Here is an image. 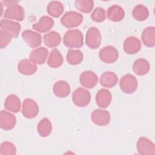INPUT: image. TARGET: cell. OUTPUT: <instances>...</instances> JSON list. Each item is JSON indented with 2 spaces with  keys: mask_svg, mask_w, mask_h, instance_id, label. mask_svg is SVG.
I'll list each match as a JSON object with an SVG mask.
<instances>
[{
  "mask_svg": "<svg viewBox=\"0 0 155 155\" xmlns=\"http://www.w3.org/2000/svg\"><path fill=\"white\" fill-rule=\"evenodd\" d=\"M63 42L69 48H80L83 45V35L78 29L70 30L64 35Z\"/></svg>",
  "mask_w": 155,
  "mask_h": 155,
  "instance_id": "cell-1",
  "label": "cell"
},
{
  "mask_svg": "<svg viewBox=\"0 0 155 155\" xmlns=\"http://www.w3.org/2000/svg\"><path fill=\"white\" fill-rule=\"evenodd\" d=\"M83 21V16L76 12H68L64 14L61 19L62 24L67 28H73L79 26Z\"/></svg>",
  "mask_w": 155,
  "mask_h": 155,
  "instance_id": "cell-2",
  "label": "cell"
},
{
  "mask_svg": "<svg viewBox=\"0 0 155 155\" xmlns=\"http://www.w3.org/2000/svg\"><path fill=\"white\" fill-rule=\"evenodd\" d=\"M91 96L90 92L82 88H78L72 94V100L74 104L80 107L87 105L90 101Z\"/></svg>",
  "mask_w": 155,
  "mask_h": 155,
  "instance_id": "cell-3",
  "label": "cell"
},
{
  "mask_svg": "<svg viewBox=\"0 0 155 155\" xmlns=\"http://www.w3.org/2000/svg\"><path fill=\"white\" fill-rule=\"evenodd\" d=\"M0 27L1 31L12 38H17L21 30V25L19 23L4 19L1 20Z\"/></svg>",
  "mask_w": 155,
  "mask_h": 155,
  "instance_id": "cell-4",
  "label": "cell"
},
{
  "mask_svg": "<svg viewBox=\"0 0 155 155\" xmlns=\"http://www.w3.org/2000/svg\"><path fill=\"white\" fill-rule=\"evenodd\" d=\"M101 42V35L99 30L96 27H91L87 31L86 44L91 49L99 47Z\"/></svg>",
  "mask_w": 155,
  "mask_h": 155,
  "instance_id": "cell-5",
  "label": "cell"
},
{
  "mask_svg": "<svg viewBox=\"0 0 155 155\" xmlns=\"http://www.w3.org/2000/svg\"><path fill=\"white\" fill-rule=\"evenodd\" d=\"M120 87L124 93H132L137 89V81L133 75L125 74L120 81Z\"/></svg>",
  "mask_w": 155,
  "mask_h": 155,
  "instance_id": "cell-6",
  "label": "cell"
},
{
  "mask_svg": "<svg viewBox=\"0 0 155 155\" xmlns=\"http://www.w3.org/2000/svg\"><path fill=\"white\" fill-rule=\"evenodd\" d=\"M4 16L6 19L21 21L25 17V13L21 5L15 4L7 8L4 13Z\"/></svg>",
  "mask_w": 155,
  "mask_h": 155,
  "instance_id": "cell-7",
  "label": "cell"
},
{
  "mask_svg": "<svg viewBox=\"0 0 155 155\" xmlns=\"http://www.w3.org/2000/svg\"><path fill=\"white\" fill-rule=\"evenodd\" d=\"M39 113V107L37 103L31 99H25L22 104V113L27 118L35 117Z\"/></svg>",
  "mask_w": 155,
  "mask_h": 155,
  "instance_id": "cell-8",
  "label": "cell"
},
{
  "mask_svg": "<svg viewBox=\"0 0 155 155\" xmlns=\"http://www.w3.org/2000/svg\"><path fill=\"white\" fill-rule=\"evenodd\" d=\"M118 51L113 46H106L99 51V58L105 63L110 64L115 62L118 58Z\"/></svg>",
  "mask_w": 155,
  "mask_h": 155,
  "instance_id": "cell-9",
  "label": "cell"
},
{
  "mask_svg": "<svg viewBox=\"0 0 155 155\" xmlns=\"http://www.w3.org/2000/svg\"><path fill=\"white\" fill-rule=\"evenodd\" d=\"M22 38L27 45L31 48L37 47L41 44V35L30 30L24 31L22 33Z\"/></svg>",
  "mask_w": 155,
  "mask_h": 155,
  "instance_id": "cell-10",
  "label": "cell"
},
{
  "mask_svg": "<svg viewBox=\"0 0 155 155\" xmlns=\"http://www.w3.org/2000/svg\"><path fill=\"white\" fill-rule=\"evenodd\" d=\"M16 119L15 116L5 110L0 112V127L4 130H10L16 125Z\"/></svg>",
  "mask_w": 155,
  "mask_h": 155,
  "instance_id": "cell-11",
  "label": "cell"
},
{
  "mask_svg": "<svg viewBox=\"0 0 155 155\" xmlns=\"http://www.w3.org/2000/svg\"><path fill=\"white\" fill-rule=\"evenodd\" d=\"M81 84L87 88H93L97 84V76L91 71H84L79 78Z\"/></svg>",
  "mask_w": 155,
  "mask_h": 155,
  "instance_id": "cell-12",
  "label": "cell"
},
{
  "mask_svg": "<svg viewBox=\"0 0 155 155\" xmlns=\"http://www.w3.org/2000/svg\"><path fill=\"white\" fill-rule=\"evenodd\" d=\"M91 120L96 125H106L110 122V114L106 110L97 109L91 113Z\"/></svg>",
  "mask_w": 155,
  "mask_h": 155,
  "instance_id": "cell-13",
  "label": "cell"
},
{
  "mask_svg": "<svg viewBox=\"0 0 155 155\" xmlns=\"http://www.w3.org/2000/svg\"><path fill=\"white\" fill-rule=\"evenodd\" d=\"M137 149L140 154H154V145L147 138L140 137L137 142Z\"/></svg>",
  "mask_w": 155,
  "mask_h": 155,
  "instance_id": "cell-14",
  "label": "cell"
},
{
  "mask_svg": "<svg viewBox=\"0 0 155 155\" xmlns=\"http://www.w3.org/2000/svg\"><path fill=\"white\" fill-rule=\"evenodd\" d=\"M141 48V43L139 39L131 36L127 38L124 43V50L128 54H135Z\"/></svg>",
  "mask_w": 155,
  "mask_h": 155,
  "instance_id": "cell-15",
  "label": "cell"
},
{
  "mask_svg": "<svg viewBox=\"0 0 155 155\" xmlns=\"http://www.w3.org/2000/svg\"><path fill=\"white\" fill-rule=\"evenodd\" d=\"M48 56V50L45 47H39L33 50L30 54V60L35 64H42Z\"/></svg>",
  "mask_w": 155,
  "mask_h": 155,
  "instance_id": "cell-16",
  "label": "cell"
},
{
  "mask_svg": "<svg viewBox=\"0 0 155 155\" xmlns=\"http://www.w3.org/2000/svg\"><path fill=\"white\" fill-rule=\"evenodd\" d=\"M54 25V21L47 16H42L39 21L32 25L33 28L41 33L47 32L50 30Z\"/></svg>",
  "mask_w": 155,
  "mask_h": 155,
  "instance_id": "cell-17",
  "label": "cell"
},
{
  "mask_svg": "<svg viewBox=\"0 0 155 155\" xmlns=\"http://www.w3.org/2000/svg\"><path fill=\"white\" fill-rule=\"evenodd\" d=\"M37 65L29 59H22L19 62L18 70L21 74L30 75L35 73L37 70Z\"/></svg>",
  "mask_w": 155,
  "mask_h": 155,
  "instance_id": "cell-18",
  "label": "cell"
},
{
  "mask_svg": "<svg viewBox=\"0 0 155 155\" xmlns=\"http://www.w3.org/2000/svg\"><path fill=\"white\" fill-rule=\"evenodd\" d=\"M111 101V94L106 89L100 90L96 95V101L97 105L101 108L107 107Z\"/></svg>",
  "mask_w": 155,
  "mask_h": 155,
  "instance_id": "cell-19",
  "label": "cell"
},
{
  "mask_svg": "<svg viewBox=\"0 0 155 155\" xmlns=\"http://www.w3.org/2000/svg\"><path fill=\"white\" fill-rule=\"evenodd\" d=\"M53 91L56 96L65 97L70 94V87L66 81H59L54 84Z\"/></svg>",
  "mask_w": 155,
  "mask_h": 155,
  "instance_id": "cell-20",
  "label": "cell"
},
{
  "mask_svg": "<svg viewBox=\"0 0 155 155\" xmlns=\"http://www.w3.org/2000/svg\"><path fill=\"white\" fill-rule=\"evenodd\" d=\"M5 108L10 111L18 113L20 110L21 102L18 97L15 94H10L8 96L4 102Z\"/></svg>",
  "mask_w": 155,
  "mask_h": 155,
  "instance_id": "cell-21",
  "label": "cell"
},
{
  "mask_svg": "<svg viewBox=\"0 0 155 155\" xmlns=\"http://www.w3.org/2000/svg\"><path fill=\"white\" fill-rule=\"evenodd\" d=\"M107 15L110 20L117 22L124 18L125 13L122 7L117 5H113L108 8Z\"/></svg>",
  "mask_w": 155,
  "mask_h": 155,
  "instance_id": "cell-22",
  "label": "cell"
},
{
  "mask_svg": "<svg viewBox=\"0 0 155 155\" xmlns=\"http://www.w3.org/2000/svg\"><path fill=\"white\" fill-rule=\"evenodd\" d=\"M100 82L104 87H113L117 82V76L114 72H104L101 76Z\"/></svg>",
  "mask_w": 155,
  "mask_h": 155,
  "instance_id": "cell-23",
  "label": "cell"
},
{
  "mask_svg": "<svg viewBox=\"0 0 155 155\" xmlns=\"http://www.w3.org/2000/svg\"><path fill=\"white\" fill-rule=\"evenodd\" d=\"M63 62L64 59L60 51L56 48L52 50L47 61L48 65L51 68H58L62 64Z\"/></svg>",
  "mask_w": 155,
  "mask_h": 155,
  "instance_id": "cell-24",
  "label": "cell"
},
{
  "mask_svg": "<svg viewBox=\"0 0 155 155\" xmlns=\"http://www.w3.org/2000/svg\"><path fill=\"white\" fill-rule=\"evenodd\" d=\"M133 69L136 74L144 75L149 71L150 64L147 60L144 59H139L134 62Z\"/></svg>",
  "mask_w": 155,
  "mask_h": 155,
  "instance_id": "cell-25",
  "label": "cell"
},
{
  "mask_svg": "<svg viewBox=\"0 0 155 155\" xmlns=\"http://www.w3.org/2000/svg\"><path fill=\"white\" fill-rule=\"evenodd\" d=\"M61 36L56 31H51L44 36V42L45 44L50 48L55 47L59 45L61 42Z\"/></svg>",
  "mask_w": 155,
  "mask_h": 155,
  "instance_id": "cell-26",
  "label": "cell"
},
{
  "mask_svg": "<svg viewBox=\"0 0 155 155\" xmlns=\"http://www.w3.org/2000/svg\"><path fill=\"white\" fill-rule=\"evenodd\" d=\"M142 39L143 44L149 47L154 46V27H149L145 28L142 35Z\"/></svg>",
  "mask_w": 155,
  "mask_h": 155,
  "instance_id": "cell-27",
  "label": "cell"
},
{
  "mask_svg": "<svg viewBox=\"0 0 155 155\" xmlns=\"http://www.w3.org/2000/svg\"><path fill=\"white\" fill-rule=\"evenodd\" d=\"M38 134L42 137L48 136L51 132L52 126L50 121L47 118H44L38 124Z\"/></svg>",
  "mask_w": 155,
  "mask_h": 155,
  "instance_id": "cell-28",
  "label": "cell"
},
{
  "mask_svg": "<svg viewBox=\"0 0 155 155\" xmlns=\"http://www.w3.org/2000/svg\"><path fill=\"white\" fill-rule=\"evenodd\" d=\"M83 60V54L78 50L70 49L67 54V61L71 65L80 64Z\"/></svg>",
  "mask_w": 155,
  "mask_h": 155,
  "instance_id": "cell-29",
  "label": "cell"
},
{
  "mask_svg": "<svg viewBox=\"0 0 155 155\" xmlns=\"http://www.w3.org/2000/svg\"><path fill=\"white\" fill-rule=\"evenodd\" d=\"M47 10L48 13L51 16L58 18L63 12L64 7L62 3L59 1H51L48 4Z\"/></svg>",
  "mask_w": 155,
  "mask_h": 155,
  "instance_id": "cell-30",
  "label": "cell"
},
{
  "mask_svg": "<svg viewBox=\"0 0 155 155\" xmlns=\"http://www.w3.org/2000/svg\"><path fill=\"white\" fill-rule=\"evenodd\" d=\"M132 14L134 19L139 21H142L148 18V10L145 6L138 5L134 8Z\"/></svg>",
  "mask_w": 155,
  "mask_h": 155,
  "instance_id": "cell-31",
  "label": "cell"
},
{
  "mask_svg": "<svg viewBox=\"0 0 155 155\" xmlns=\"http://www.w3.org/2000/svg\"><path fill=\"white\" fill-rule=\"evenodd\" d=\"M76 8L84 13H89L93 7V1H76Z\"/></svg>",
  "mask_w": 155,
  "mask_h": 155,
  "instance_id": "cell-32",
  "label": "cell"
},
{
  "mask_svg": "<svg viewBox=\"0 0 155 155\" xmlns=\"http://www.w3.org/2000/svg\"><path fill=\"white\" fill-rule=\"evenodd\" d=\"M16 153L15 145L9 142H4L1 145L0 154L1 155H13Z\"/></svg>",
  "mask_w": 155,
  "mask_h": 155,
  "instance_id": "cell-33",
  "label": "cell"
},
{
  "mask_svg": "<svg viewBox=\"0 0 155 155\" xmlns=\"http://www.w3.org/2000/svg\"><path fill=\"white\" fill-rule=\"evenodd\" d=\"M91 19L96 22H101L105 20V13L104 8L101 7L96 8L91 15Z\"/></svg>",
  "mask_w": 155,
  "mask_h": 155,
  "instance_id": "cell-34",
  "label": "cell"
},
{
  "mask_svg": "<svg viewBox=\"0 0 155 155\" xmlns=\"http://www.w3.org/2000/svg\"><path fill=\"white\" fill-rule=\"evenodd\" d=\"M12 37L2 31H0V47L3 48L7 46L12 40Z\"/></svg>",
  "mask_w": 155,
  "mask_h": 155,
  "instance_id": "cell-35",
  "label": "cell"
}]
</instances>
